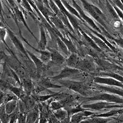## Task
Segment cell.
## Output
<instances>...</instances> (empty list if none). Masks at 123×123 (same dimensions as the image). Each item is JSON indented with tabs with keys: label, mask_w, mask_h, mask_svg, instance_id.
<instances>
[{
	"label": "cell",
	"mask_w": 123,
	"mask_h": 123,
	"mask_svg": "<svg viewBox=\"0 0 123 123\" xmlns=\"http://www.w3.org/2000/svg\"><path fill=\"white\" fill-rule=\"evenodd\" d=\"M83 8L85 11L92 17L96 21L105 29H107L106 25V18L105 14L96 6L92 5L86 1H81Z\"/></svg>",
	"instance_id": "6da1fadb"
},
{
	"label": "cell",
	"mask_w": 123,
	"mask_h": 123,
	"mask_svg": "<svg viewBox=\"0 0 123 123\" xmlns=\"http://www.w3.org/2000/svg\"><path fill=\"white\" fill-rule=\"evenodd\" d=\"M6 27L7 30V34L12 40V43H13V45L15 47V48L20 52L23 56H24V58H26L27 60L32 61L29 58L27 52H26V49L24 48L22 43L20 42V40L18 39V38L17 37V36L15 35L14 33L12 31L10 27L8 26V24H6Z\"/></svg>",
	"instance_id": "7a4b0ae2"
},
{
	"label": "cell",
	"mask_w": 123,
	"mask_h": 123,
	"mask_svg": "<svg viewBox=\"0 0 123 123\" xmlns=\"http://www.w3.org/2000/svg\"><path fill=\"white\" fill-rule=\"evenodd\" d=\"M55 4L57 5L58 7L59 8L60 12L67 16L68 18L69 23H70L71 26L73 27L74 29L75 32L77 33L79 35L78 28L80 27L79 22L77 21V20L73 16L72 14H71L65 8L63 4L62 3L61 1H59V0H55L54 1Z\"/></svg>",
	"instance_id": "3957f363"
},
{
	"label": "cell",
	"mask_w": 123,
	"mask_h": 123,
	"mask_svg": "<svg viewBox=\"0 0 123 123\" xmlns=\"http://www.w3.org/2000/svg\"><path fill=\"white\" fill-rule=\"evenodd\" d=\"M46 49L50 52L51 54L50 61L47 64L48 67L59 66L65 62L66 59L61 54L57 49L47 47H46Z\"/></svg>",
	"instance_id": "277c9868"
},
{
	"label": "cell",
	"mask_w": 123,
	"mask_h": 123,
	"mask_svg": "<svg viewBox=\"0 0 123 123\" xmlns=\"http://www.w3.org/2000/svg\"><path fill=\"white\" fill-rule=\"evenodd\" d=\"M72 1L73 4V7L76 9V11L78 12L80 17L83 20V21H85L88 24V25L90 27H91V28L93 29L94 30H95V31L102 35V32L101 31V30L100 29L98 26L96 24V23L94 21V20L85 14L83 10H82V9L78 6V5L76 3L75 1Z\"/></svg>",
	"instance_id": "5b68a950"
},
{
	"label": "cell",
	"mask_w": 123,
	"mask_h": 123,
	"mask_svg": "<svg viewBox=\"0 0 123 123\" xmlns=\"http://www.w3.org/2000/svg\"><path fill=\"white\" fill-rule=\"evenodd\" d=\"M86 101H93V100H100L105 101L108 102H115V103H123V99L120 97L116 96L110 95L108 94H101L96 95L95 96L87 98Z\"/></svg>",
	"instance_id": "8992f818"
},
{
	"label": "cell",
	"mask_w": 123,
	"mask_h": 123,
	"mask_svg": "<svg viewBox=\"0 0 123 123\" xmlns=\"http://www.w3.org/2000/svg\"><path fill=\"white\" fill-rule=\"evenodd\" d=\"M34 2L41 14L44 17L48 23L53 28L55 29V28L50 21V17L55 15L52 10L47 8L43 4V1L40 0V1H34Z\"/></svg>",
	"instance_id": "52a82bcc"
},
{
	"label": "cell",
	"mask_w": 123,
	"mask_h": 123,
	"mask_svg": "<svg viewBox=\"0 0 123 123\" xmlns=\"http://www.w3.org/2000/svg\"><path fill=\"white\" fill-rule=\"evenodd\" d=\"M95 63L94 59L92 57L89 56L83 59H80L76 68L93 71L95 70L96 68Z\"/></svg>",
	"instance_id": "ba28073f"
},
{
	"label": "cell",
	"mask_w": 123,
	"mask_h": 123,
	"mask_svg": "<svg viewBox=\"0 0 123 123\" xmlns=\"http://www.w3.org/2000/svg\"><path fill=\"white\" fill-rule=\"evenodd\" d=\"M80 74H81V70L80 69L67 67L61 71L59 74L52 77V78L54 80H57L67 77L75 76V75L77 76Z\"/></svg>",
	"instance_id": "9c48e42d"
},
{
	"label": "cell",
	"mask_w": 123,
	"mask_h": 123,
	"mask_svg": "<svg viewBox=\"0 0 123 123\" xmlns=\"http://www.w3.org/2000/svg\"><path fill=\"white\" fill-rule=\"evenodd\" d=\"M40 31V39L38 41L37 49L44 51L46 50L47 45V39L46 37L45 28L40 22L38 24Z\"/></svg>",
	"instance_id": "30bf717a"
},
{
	"label": "cell",
	"mask_w": 123,
	"mask_h": 123,
	"mask_svg": "<svg viewBox=\"0 0 123 123\" xmlns=\"http://www.w3.org/2000/svg\"><path fill=\"white\" fill-rule=\"evenodd\" d=\"M122 107L119 105H113L112 103L106 101H100L97 102L96 104L91 105H84L83 106V108H89L93 110H101L105 108H111L114 107Z\"/></svg>",
	"instance_id": "8fae6325"
},
{
	"label": "cell",
	"mask_w": 123,
	"mask_h": 123,
	"mask_svg": "<svg viewBox=\"0 0 123 123\" xmlns=\"http://www.w3.org/2000/svg\"><path fill=\"white\" fill-rule=\"evenodd\" d=\"M94 81L96 83L105 84L109 86L123 87L122 82L112 78H104L97 76L94 78Z\"/></svg>",
	"instance_id": "7c38bea8"
},
{
	"label": "cell",
	"mask_w": 123,
	"mask_h": 123,
	"mask_svg": "<svg viewBox=\"0 0 123 123\" xmlns=\"http://www.w3.org/2000/svg\"><path fill=\"white\" fill-rule=\"evenodd\" d=\"M16 3L21 6L25 10L27 14L32 17L34 21L37 24L40 23V20L38 16L35 13L33 10V8L29 3L28 1H16Z\"/></svg>",
	"instance_id": "4fadbf2b"
},
{
	"label": "cell",
	"mask_w": 123,
	"mask_h": 123,
	"mask_svg": "<svg viewBox=\"0 0 123 123\" xmlns=\"http://www.w3.org/2000/svg\"><path fill=\"white\" fill-rule=\"evenodd\" d=\"M62 83L64 84L65 86L68 87V88L70 89L78 92V93L82 95L85 94L86 92V87L82 83L74 81H63V82H62Z\"/></svg>",
	"instance_id": "5bb4252c"
},
{
	"label": "cell",
	"mask_w": 123,
	"mask_h": 123,
	"mask_svg": "<svg viewBox=\"0 0 123 123\" xmlns=\"http://www.w3.org/2000/svg\"><path fill=\"white\" fill-rule=\"evenodd\" d=\"M78 31L79 34L82 38V40L84 41V43L85 44H86L87 46H89L99 52H102V51L95 44L92 38L83 31V30L82 29L80 26L78 28Z\"/></svg>",
	"instance_id": "9a60e30c"
},
{
	"label": "cell",
	"mask_w": 123,
	"mask_h": 123,
	"mask_svg": "<svg viewBox=\"0 0 123 123\" xmlns=\"http://www.w3.org/2000/svg\"><path fill=\"white\" fill-rule=\"evenodd\" d=\"M83 30V31L87 34L94 41V42L95 43V44L102 51V50H111L110 48L107 46V45L101 40L100 38L98 37L95 35L92 34L89 30H88L87 29H86L85 27L83 28H81Z\"/></svg>",
	"instance_id": "2e32d148"
},
{
	"label": "cell",
	"mask_w": 123,
	"mask_h": 123,
	"mask_svg": "<svg viewBox=\"0 0 123 123\" xmlns=\"http://www.w3.org/2000/svg\"><path fill=\"white\" fill-rule=\"evenodd\" d=\"M26 52L30 59L32 60V62L36 67L38 71H40V72L41 71L43 70L45 68V65L42 62V61L40 60V59L39 58H38L34 54H33L31 52H30V51H29L27 49Z\"/></svg>",
	"instance_id": "e0dca14e"
},
{
	"label": "cell",
	"mask_w": 123,
	"mask_h": 123,
	"mask_svg": "<svg viewBox=\"0 0 123 123\" xmlns=\"http://www.w3.org/2000/svg\"><path fill=\"white\" fill-rule=\"evenodd\" d=\"M82 24H83L84 26L86 28H87L88 30H89L90 31L92 34H93L94 35H95L96 36H97V37H98L99 38H100L101 40L103 41V42L107 45V46L110 48V49L111 51H113V52H116V51H117V49H116V48H115L114 46H113L109 42H108V40H106V39L105 37L103 36V35L100 34H99V33H98V32H96V31H95V30H94L93 29H92V28H91L90 26H89L88 25H86L84 22H83Z\"/></svg>",
	"instance_id": "ac0fdd59"
},
{
	"label": "cell",
	"mask_w": 123,
	"mask_h": 123,
	"mask_svg": "<svg viewBox=\"0 0 123 123\" xmlns=\"http://www.w3.org/2000/svg\"><path fill=\"white\" fill-rule=\"evenodd\" d=\"M50 21L51 22V23L53 24L54 27L59 31V30H62V31L65 32L67 34H69L68 30L67 29V28L65 27V26L64 25L63 23L62 22L61 20L56 15H54L50 17Z\"/></svg>",
	"instance_id": "d6986e66"
},
{
	"label": "cell",
	"mask_w": 123,
	"mask_h": 123,
	"mask_svg": "<svg viewBox=\"0 0 123 123\" xmlns=\"http://www.w3.org/2000/svg\"><path fill=\"white\" fill-rule=\"evenodd\" d=\"M80 59L78 54L73 53H71L68 57L66 59V62L68 67L76 68Z\"/></svg>",
	"instance_id": "ffe728a7"
},
{
	"label": "cell",
	"mask_w": 123,
	"mask_h": 123,
	"mask_svg": "<svg viewBox=\"0 0 123 123\" xmlns=\"http://www.w3.org/2000/svg\"><path fill=\"white\" fill-rule=\"evenodd\" d=\"M60 38L65 44L70 53H74L78 54V50L70 38H67L64 35Z\"/></svg>",
	"instance_id": "44dd1931"
},
{
	"label": "cell",
	"mask_w": 123,
	"mask_h": 123,
	"mask_svg": "<svg viewBox=\"0 0 123 123\" xmlns=\"http://www.w3.org/2000/svg\"><path fill=\"white\" fill-rule=\"evenodd\" d=\"M7 34V30L6 27H0V42H2L3 43H4L6 47L8 49V50L9 52V53H12V54L14 55V54L12 52V51L11 50V48H9V46L7 45L6 41V38Z\"/></svg>",
	"instance_id": "7402d4cb"
},
{
	"label": "cell",
	"mask_w": 123,
	"mask_h": 123,
	"mask_svg": "<svg viewBox=\"0 0 123 123\" xmlns=\"http://www.w3.org/2000/svg\"><path fill=\"white\" fill-rule=\"evenodd\" d=\"M62 3L63 4L65 8L67 9V11L71 14H72L74 16H76L77 18H78L79 20H80L81 21L84 22L83 20L81 19L80 17L78 12L76 11V9H75L73 6H71L66 1H61Z\"/></svg>",
	"instance_id": "603a6c76"
},
{
	"label": "cell",
	"mask_w": 123,
	"mask_h": 123,
	"mask_svg": "<svg viewBox=\"0 0 123 123\" xmlns=\"http://www.w3.org/2000/svg\"><path fill=\"white\" fill-rule=\"evenodd\" d=\"M56 44H57V47L58 49L60 50L61 51L63 52L65 54H66L67 56H69L70 55V53L68 51L67 46H66L65 44L63 43L62 40H61V39L57 36L56 39ZM57 48V49H58Z\"/></svg>",
	"instance_id": "cb8c5ba5"
},
{
	"label": "cell",
	"mask_w": 123,
	"mask_h": 123,
	"mask_svg": "<svg viewBox=\"0 0 123 123\" xmlns=\"http://www.w3.org/2000/svg\"><path fill=\"white\" fill-rule=\"evenodd\" d=\"M40 85L45 89L48 88H61L62 87L61 86L52 84L48 78H44L41 81Z\"/></svg>",
	"instance_id": "d4e9b609"
},
{
	"label": "cell",
	"mask_w": 123,
	"mask_h": 123,
	"mask_svg": "<svg viewBox=\"0 0 123 123\" xmlns=\"http://www.w3.org/2000/svg\"><path fill=\"white\" fill-rule=\"evenodd\" d=\"M98 87L101 89L102 90H104L107 92H109L110 93L115 94L117 95H119L120 96H123V90L120 89H117L115 88H113L112 87H108L105 86H98Z\"/></svg>",
	"instance_id": "484cf974"
},
{
	"label": "cell",
	"mask_w": 123,
	"mask_h": 123,
	"mask_svg": "<svg viewBox=\"0 0 123 123\" xmlns=\"http://www.w3.org/2000/svg\"><path fill=\"white\" fill-rule=\"evenodd\" d=\"M106 6L107 9L108 10V12H109L110 15L112 16V17L114 19L116 20L117 21H120V19L119 17H118L117 14L116 13L114 8L109 3V1H106Z\"/></svg>",
	"instance_id": "4316f807"
},
{
	"label": "cell",
	"mask_w": 123,
	"mask_h": 123,
	"mask_svg": "<svg viewBox=\"0 0 123 123\" xmlns=\"http://www.w3.org/2000/svg\"><path fill=\"white\" fill-rule=\"evenodd\" d=\"M16 104H17V101L14 99L11 100L9 102H8L6 106V112L8 113H11L12 112L16 107Z\"/></svg>",
	"instance_id": "83f0119b"
},
{
	"label": "cell",
	"mask_w": 123,
	"mask_h": 123,
	"mask_svg": "<svg viewBox=\"0 0 123 123\" xmlns=\"http://www.w3.org/2000/svg\"><path fill=\"white\" fill-rule=\"evenodd\" d=\"M101 75H103L105 76H107L109 77H110V78L115 79L121 82H123V77L114 73H102L101 74Z\"/></svg>",
	"instance_id": "f1b7e54d"
},
{
	"label": "cell",
	"mask_w": 123,
	"mask_h": 123,
	"mask_svg": "<svg viewBox=\"0 0 123 123\" xmlns=\"http://www.w3.org/2000/svg\"><path fill=\"white\" fill-rule=\"evenodd\" d=\"M109 3L111 4V5L114 8V10L115 11L116 13L117 14L118 17H119L120 19H121L123 20V11H121V9H120L118 7H117L113 3V2H112V1H109Z\"/></svg>",
	"instance_id": "f546056e"
},
{
	"label": "cell",
	"mask_w": 123,
	"mask_h": 123,
	"mask_svg": "<svg viewBox=\"0 0 123 123\" xmlns=\"http://www.w3.org/2000/svg\"><path fill=\"white\" fill-rule=\"evenodd\" d=\"M68 114V112H66V111L62 110V109H58V110L56 112V116L59 118H61V119H64L67 115Z\"/></svg>",
	"instance_id": "4dcf8cb0"
},
{
	"label": "cell",
	"mask_w": 123,
	"mask_h": 123,
	"mask_svg": "<svg viewBox=\"0 0 123 123\" xmlns=\"http://www.w3.org/2000/svg\"><path fill=\"white\" fill-rule=\"evenodd\" d=\"M112 2L117 7H118L120 9L123 11V4L121 1H116V0H115V1H112Z\"/></svg>",
	"instance_id": "1f68e13d"
},
{
	"label": "cell",
	"mask_w": 123,
	"mask_h": 123,
	"mask_svg": "<svg viewBox=\"0 0 123 123\" xmlns=\"http://www.w3.org/2000/svg\"><path fill=\"white\" fill-rule=\"evenodd\" d=\"M2 59L0 57V66H1V62H2Z\"/></svg>",
	"instance_id": "d6a6232c"
}]
</instances>
